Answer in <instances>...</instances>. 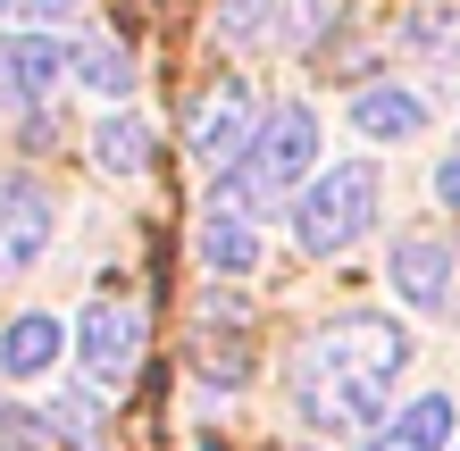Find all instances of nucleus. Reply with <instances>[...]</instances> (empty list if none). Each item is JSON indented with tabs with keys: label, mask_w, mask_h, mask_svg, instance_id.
<instances>
[{
	"label": "nucleus",
	"mask_w": 460,
	"mask_h": 451,
	"mask_svg": "<svg viewBox=\"0 0 460 451\" xmlns=\"http://www.w3.org/2000/svg\"><path fill=\"white\" fill-rule=\"evenodd\" d=\"M452 427H460V418H452V393H419V402H411V410H394L360 451H444Z\"/></svg>",
	"instance_id": "nucleus-11"
},
{
	"label": "nucleus",
	"mask_w": 460,
	"mask_h": 451,
	"mask_svg": "<svg viewBox=\"0 0 460 451\" xmlns=\"http://www.w3.org/2000/svg\"><path fill=\"white\" fill-rule=\"evenodd\" d=\"M75 75H84V84L101 92V100H126L134 92V59H126V50L110 42V34H93V42H75V59H67Z\"/></svg>",
	"instance_id": "nucleus-15"
},
{
	"label": "nucleus",
	"mask_w": 460,
	"mask_h": 451,
	"mask_svg": "<svg viewBox=\"0 0 460 451\" xmlns=\"http://www.w3.org/2000/svg\"><path fill=\"white\" fill-rule=\"evenodd\" d=\"M252 134H260V109H252L243 84H209L193 109H184V151H193L201 168H218V176L252 151Z\"/></svg>",
	"instance_id": "nucleus-4"
},
{
	"label": "nucleus",
	"mask_w": 460,
	"mask_h": 451,
	"mask_svg": "<svg viewBox=\"0 0 460 451\" xmlns=\"http://www.w3.org/2000/svg\"><path fill=\"white\" fill-rule=\"evenodd\" d=\"M42 435H59L67 451H93V443H101V418H93V402H75V393H59V402L42 410Z\"/></svg>",
	"instance_id": "nucleus-16"
},
{
	"label": "nucleus",
	"mask_w": 460,
	"mask_h": 451,
	"mask_svg": "<svg viewBox=\"0 0 460 451\" xmlns=\"http://www.w3.org/2000/svg\"><path fill=\"white\" fill-rule=\"evenodd\" d=\"M376 226V168L368 159H343V168H318L302 193H293V243L310 259H335L351 251L360 234Z\"/></svg>",
	"instance_id": "nucleus-2"
},
{
	"label": "nucleus",
	"mask_w": 460,
	"mask_h": 451,
	"mask_svg": "<svg viewBox=\"0 0 460 451\" xmlns=\"http://www.w3.org/2000/svg\"><path fill=\"white\" fill-rule=\"evenodd\" d=\"M67 59H75V50L50 42V34H0V92H9V100H42L67 75Z\"/></svg>",
	"instance_id": "nucleus-10"
},
{
	"label": "nucleus",
	"mask_w": 460,
	"mask_h": 451,
	"mask_svg": "<svg viewBox=\"0 0 460 451\" xmlns=\"http://www.w3.org/2000/svg\"><path fill=\"white\" fill-rule=\"evenodd\" d=\"M201 268L209 276H252L268 259V234H260V201H234V193H209L201 209Z\"/></svg>",
	"instance_id": "nucleus-8"
},
{
	"label": "nucleus",
	"mask_w": 460,
	"mask_h": 451,
	"mask_svg": "<svg viewBox=\"0 0 460 451\" xmlns=\"http://www.w3.org/2000/svg\"><path fill=\"white\" fill-rule=\"evenodd\" d=\"M50 17H75V0H0V25H50Z\"/></svg>",
	"instance_id": "nucleus-17"
},
{
	"label": "nucleus",
	"mask_w": 460,
	"mask_h": 451,
	"mask_svg": "<svg viewBox=\"0 0 460 451\" xmlns=\"http://www.w3.org/2000/svg\"><path fill=\"white\" fill-rule=\"evenodd\" d=\"M385 276H394V293L419 317H460V259H452V243H436V234H402V243L385 251Z\"/></svg>",
	"instance_id": "nucleus-5"
},
{
	"label": "nucleus",
	"mask_w": 460,
	"mask_h": 451,
	"mask_svg": "<svg viewBox=\"0 0 460 451\" xmlns=\"http://www.w3.org/2000/svg\"><path fill=\"white\" fill-rule=\"evenodd\" d=\"M436 201H444V209H460V134H452V151L436 159Z\"/></svg>",
	"instance_id": "nucleus-18"
},
{
	"label": "nucleus",
	"mask_w": 460,
	"mask_h": 451,
	"mask_svg": "<svg viewBox=\"0 0 460 451\" xmlns=\"http://www.w3.org/2000/svg\"><path fill=\"white\" fill-rule=\"evenodd\" d=\"M67 343H75V334H67L50 309H25V317H9V326H0V377H9V385H42L50 368L67 360Z\"/></svg>",
	"instance_id": "nucleus-9"
},
{
	"label": "nucleus",
	"mask_w": 460,
	"mask_h": 451,
	"mask_svg": "<svg viewBox=\"0 0 460 451\" xmlns=\"http://www.w3.org/2000/svg\"><path fill=\"white\" fill-rule=\"evenodd\" d=\"M285 25V0H218V42L226 50H268Z\"/></svg>",
	"instance_id": "nucleus-14"
},
{
	"label": "nucleus",
	"mask_w": 460,
	"mask_h": 451,
	"mask_svg": "<svg viewBox=\"0 0 460 451\" xmlns=\"http://www.w3.org/2000/svg\"><path fill=\"white\" fill-rule=\"evenodd\" d=\"M59 234V201L34 176H0V276H25Z\"/></svg>",
	"instance_id": "nucleus-7"
},
{
	"label": "nucleus",
	"mask_w": 460,
	"mask_h": 451,
	"mask_svg": "<svg viewBox=\"0 0 460 451\" xmlns=\"http://www.w3.org/2000/svg\"><path fill=\"white\" fill-rule=\"evenodd\" d=\"M351 126L368 143H411V134H427V100L402 92V84H360L351 92Z\"/></svg>",
	"instance_id": "nucleus-12"
},
{
	"label": "nucleus",
	"mask_w": 460,
	"mask_h": 451,
	"mask_svg": "<svg viewBox=\"0 0 460 451\" xmlns=\"http://www.w3.org/2000/svg\"><path fill=\"white\" fill-rule=\"evenodd\" d=\"M93 168L101 176H143L151 168V126L134 117V109H110L93 126Z\"/></svg>",
	"instance_id": "nucleus-13"
},
{
	"label": "nucleus",
	"mask_w": 460,
	"mask_h": 451,
	"mask_svg": "<svg viewBox=\"0 0 460 451\" xmlns=\"http://www.w3.org/2000/svg\"><path fill=\"white\" fill-rule=\"evenodd\" d=\"M402 377H411V326L351 309L293 351V410L310 435H376Z\"/></svg>",
	"instance_id": "nucleus-1"
},
{
	"label": "nucleus",
	"mask_w": 460,
	"mask_h": 451,
	"mask_svg": "<svg viewBox=\"0 0 460 451\" xmlns=\"http://www.w3.org/2000/svg\"><path fill=\"white\" fill-rule=\"evenodd\" d=\"M75 360H84L93 385H126L134 360H143V309L134 301H93L75 317Z\"/></svg>",
	"instance_id": "nucleus-6"
},
{
	"label": "nucleus",
	"mask_w": 460,
	"mask_h": 451,
	"mask_svg": "<svg viewBox=\"0 0 460 451\" xmlns=\"http://www.w3.org/2000/svg\"><path fill=\"white\" fill-rule=\"evenodd\" d=\"M318 143H327V134H318V109L285 100V109H268V117H260V134H252V151H243V168L218 176V193H234V201L302 193L310 168H318Z\"/></svg>",
	"instance_id": "nucleus-3"
}]
</instances>
